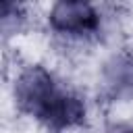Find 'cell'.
Here are the masks:
<instances>
[{
  "label": "cell",
  "instance_id": "2",
  "mask_svg": "<svg viewBox=\"0 0 133 133\" xmlns=\"http://www.w3.org/2000/svg\"><path fill=\"white\" fill-rule=\"evenodd\" d=\"M50 27L64 35H91L100 27V15L94 4L83 0H60L50 10Z\"/></svg>",
  "mask_w": 133,
  "mask_h": 133
},
{
  "label": "cell",
  "instance_id": "1",
  "mask_svg": "<svg viewBox=\"0 0 133 133\" xmlns=\"http://www.w3.org/2000/svg\"><path fill=\"white\" fill-rule=\"evenodd\" d=\"M17 106L35 116L50 133H62L85 121V102L58 85L56 77L39 66H27L15 81Z\"/></svg>",
  "mask_w": 133,
  "mask_h": 133
},
{
  "label": "cell",
  "instance_id": "3",
  "mask_svg": "<svg viewBox=\"0 0 133 133\" xmlns=\"http://www.w3.org/2000/svg\"><path fill=\"white\" fill-rule=\"evenodd\" d=\"M114 133H133V129H127V127H118Z\"/></svg>",
  "mask_w": 133,
  "mask_h": 133
}]
</instances>
